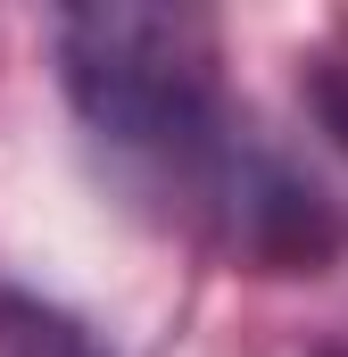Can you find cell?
Here are the masks:
<instances>
[{
	"label": "cell",
	"mask_w": 348,
	"mask_h": 357,
	"mask_svg": "<svg viewBox=\"0 0 348 357\" xmlns=\"http://www.w3.org/2000/svg\"><path fill=\"white\" fill-rule=\"evenodd\" d=\"M67 108L100 167L158 225L258 274H315L340 250V208L290 167L224 84V33L182 0H84L50 17Z\"/></svg>",
	"instance_id": "cell-1"
},
{
	"label": "cell",
	"mask_w": 348,
	"mask_h": 357,
	"mask_svg": "<svg viewBox=\"0 0 348 357\" xmlns=\"http://www.w3.org/2000/svg\"><path fill=\"white\" fill-rule=\"evenodd\" d=\"M0 357H116L84 316L33 299V291H0Z\"/></svg>",
	"instance_id": "cell-2"
},
{
	"label": "cell",
	"mask_w": 348,
	"mask_h": 357,
	"mask_svg": "<svg viewBox=\"0 0 348 357\" xmlns=\"http://www.w3.org/2000/svg\"><path fill=\"white\" fill-rule=\"evenodd\" d=\"M299 100H307L315 133L348 158V25L324 42V50H307V59H299Z\"/></svg>",
	"instance_id": "cell-3"
},
{
	"label": "cell",
	"mask_w": 348,
	"mask_h": 357,
	"mask_svg": "<svg viewBox=\"0 0 348 357\" xmlns=\"http://www.w3.org/2000/svg\"><path fill=\"white\" fill-rule=\"evenodd\" d=\"M324 357H348V349H324Z\"/></svg>",
	"instance_id": "cell-4"
}]
</instances>
